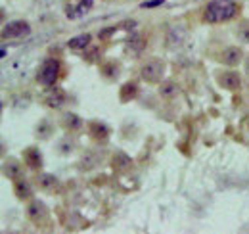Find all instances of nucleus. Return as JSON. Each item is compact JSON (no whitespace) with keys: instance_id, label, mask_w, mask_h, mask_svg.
Masks as SVG:
<instances>
[{"instance_id":"nucleus-5","label":"nucleus","mask_w":249,"mask_h":234,"mask_svg":"<svg viewBox=\"0 0 249 234\" xmlns=\"http://www.w3.org/2000/svg\"><path fill=\"white\" fill-rule=\"evenodd\" d=\"M31 33V25L27 21H21V20H16V21H10L2 27V39H21L25 35Z\"/></svg>"},{"instance_id":"nucleus-4","label":"nucleus","mask_w":249,"mask_h":234,"mask_svg":"<svg viewBox=\"0 0 249 234\" xmlns=\"http://www.w3.org/2000/svg\"><path fill=\"white\" fill-rule=\"evenodd\" d=\"M92 4L94 0H65L63 12L69 20H79L92 8Z\"/></svg>"},{"instance_id":"nucleus-24","label":"nucleus","mask_w":249,"mask_h":234,"mask_svg":"<svg viewBox=\"0 0 249 234\" xmlns=\"http://www.w3.org/2000/svg\"><path fill=\"white\" fill-rule=\"evenodd\" d=\"M132 27H136V21H130V20H128V21H123V23L119 25V29H126V31H130Z\"/></svg>"},{"instance_id":"nucleus-6","label":"nucleus","mask_w":249,"mask_h":234,"mask_svg":"<svg viewBox=\"0 0 249 234\" xmlns=\"http://www.w3.org/2000/svg\"><path fill=\"white\" fill-rule=\"evenodd\" d=\"M217 83H218V87H222V88H226V90H230V92H234V90L242 88V77H240V73H238V71H234V69L218 71Z\"/></svg>"},{"instance_id":"nucleus-16","label":"nucleus","mask_w":249,"mask_h":234,"mask_svg":"<svg viewBox=\"0 0 249 234\" xmlns=\"http://www.w3.org/2000/svg\"><path fill=\"white\" fill-rule=\"evenodd\" d=\"M58 184H60L58 176L50 175V173H42V175L38 176V186H40L42 190H46V192L56 190V188H58Z\"/></svg>"},{"instance_id":"nucleus-23","label":"nucleus","mask_w":249,"mask_h":234,"mask_svg":"<svg viewBox=\"0 0 249 234\" xmlns=\"http://www.w3.org/2000/svg\"><path fill=\"white\" fill-rule=\"evenodd\" d=\"M165 0H146V2H142V8H156L159 4H163Z\"/></svg>"},{"instance_id":"nucleus-14","label":"nucleus","mask_w":249,"mask_h":234,"mask_svg":"<svg viewBox=\"0 0 249 234\" xmlns=\"http://www.w3.org/2000/svg\"><path fill=\"white\" fill-rule=\"evenodd\" d=\"M90 42H92V35H90V33H83V35H77V37L69 39L67 44H69L71 50L81 52V50H87V48L90 46Z\"/></svg>"},{"instance_id":"nucleus-15","label":"nucleus","mask_w":249,"mask_h":234,"mask_svg":"<svg viewBox=\"0 0 249 234\" xmlns=\"http://www.w3.org/2000/svg\"><path fill=\"white\" fill-rule=\"evenodd\" d=\"M111 163H113V169L119 171V173H123V171L132 167V159H130L124 152H117V154L113 156V161H111Z\"/></svg>"},{"instance_id":"nucleus-8","label":"nucleus","mask_w":249,"mask_h":234,"mask_svg":"<svg viewBox=\"0 0 249 234\" xmlns=\"http://www.w3.org/2000/svg\"><path fill=\"white\" fill-rule=\"evenodd\" d=\"M27 215H29V219H31L33 223H42L48 217V209H46V205L42 204L40 200H33L29 207H27Z\"/></svg>"},{"instance_id":"nucleus-3","label":"nucleus","mask_w":249,"mask_h":234,"mask_svg":"<svg viewBox=\"0 0 249 234\" xmlns=\"http://www.w3.org/2000/svg\"><path fill=\"white\" fill-rule=\"evenodd\" d=\"M163 73H165V63L157 58L148 59V61L140 67V77H142L146 83H150V85L159 83V81L163 79Z\"/></svg>"},{"instance_id":"nucleus-25","label":"nucleus","mask_w":249,"mask_h":234,"mask_svg":"<svg viewBox=\"0 0 249 234\" xmlns=\"http://www.w3.org/2000/svg\"><path fill=\"white\" fill-rule=\"evenodd\" d=\"M246 71L249 73V56H248V59H246Z\"/></svg>"},{"instance_id":"nucleus-20","label":"nucleus","mask_w":249,"mask_h":234,"mask_svg":"<svg viewBox=\"0 0 249 234\" xmlns=\"http://www.w3.org/2000/svg\"><path fill=\"white\" fill-rule=\"evenodd\" d=\"M159 94H161L163 98H173V96L178 94V85H177L175 81H165V83H161V87H159Z\"/></svg>"},{"instance_id":"nucleus-9","label":"nucleus","mask_w":249,"mask_h":234,"mask_svg":"<svg viewBox=\"0 0 249 234\" xmlns=\"http://www.w3.org/2000/svg\"><path fill=\"white\" fill-rule=\"evenodd\" d=\"M242 58H244V52H242V48H238V46H228V48H224L222 54H220V61H222L224 65H230V67L238 65V63L242 61Z\"/></svg>"},{"instance_id":"nucleus-10","label":"nucleus","mask_w":249,"mask_h":234,"mask_svg":"<svg viewBox=\"0 0 249 234\" xmlns=\"http://www.w3.org/2000/svg\"><path fill=\"white\" fill-rule=\"evenodd\" d=\"M14 194L18 196V200L25 202V200H31L33 198V186L25 180V178H16L14 182Z\"/></svg>"},{"instance_id":"nucleus-12","label":"nucleus","mask_w":249,"mask_h":234,"mask_svg":"<svg viewBox=\"0 0 249 234\" xmlns=\"http://www.w3.org/2000/svg\"><path fill=\"white\" fill-rule=\"evenodd\" d=\"M89 131H90V136H92L94 140H98V142H106L109 138V129L102 121H92L89 125Z\"/></svg>"},{"instance_id":"nucleus-18","label":"nucleus","mask_w":249,"mask_h":234,"mask_svg":"<svg viewBox=\"0 0 249 234\" xmlns=\"http://www.w3.org/2000/svg\"><path fill=\"white\" fill-rule=\"evenodd\" d=\"M136 94H138V85H136L134 81L124 83L123 87H121V90H119V98H121V102H130Z\"/></svg>"},{"instance_id":"nucleus-22","label":"nucleus","mask_w":249,"mask_h":234,"mask_svg":"<svg viewBox=\"0 0 249 234\" xmlns=\"http://www.w3.org/2000/svg\"><path fill=\"white\" fill-rule=\"evenodd\" d=\"M102 73L107 77V79H117L119 77V65L117 63H106L102 67Z\"/></svg>"},{"instance_id":"nucleus-1","label":"nucleus","mask_w":249,"mask_h":234,"mask_svg":"<svg viewBox=\"0 0 249 234\" xmlns=\"http://www.w3.org/2000/svg\"><path fill=\"white\" fill-rule=\"evenodd\" d=\"M240 4L236 0H211L205 6L203 21L205 23H224L238 16Z\"/></svg>"},{"instance_id":"nucleus-11","label":"nucleus","mask_w":249,"mask_h":234,"mask_svg":"<svg viewBox=\"0 0 249 234\" xmlns=\"http://www.w3.org/2000/svg\"><path fill=\"white\" fill-rule=\"evenodd\" d=\"M23 161L29 169H40L42 167V156L36 148H25L23 150Z\"/></svg>"},{"instance_id":"nucleus-2","label":"nucleus","mask_w":249,"mask_h":234,"mask_svg":"<svg viewBox=\"0 0 249 234\" xmlns=\"http://www.w3.org/2000/svg\"><path fill=\"white\" fill-rule=\"evenodd\" d=\"M58 77H60V61L54 58L44 59L40 69H38V75H36L38 83L44 85V87H54Z\"/></svg>"},{"instance_id":"nucleus-21","label":"nucleus","mask_w":249,"mask_h":234,"mask_svg":"<svg viewBox=\"0 0 249 234\" xmlns=\"http://www.w3.org/2000/svg\"><path fill=\"white\" fill-rule=\"evenodd\" d=\"M236 35H238V39L242 42H248L249 44V20H242L240 21V25L236 29Z\"/></svg>"},{"instance_id":"nucleus-19","label":"nucleus","mask_w":249,"mask_h":234,"mask_svg":"<svg viewBox=\"0 0 249 234\" xmlns=\"http://www.w3.org/2000/svg\"><path fill=\"white\" fill-rule=\"evenodd\" d=\"M62 121H63V127L67 131H71V133H75V131H79L83 127V119L77 116V114H65Z\"/></svg>"},{"instance_id":"nucleus-17","label":"nucleus","mask_w":249,"mask_h":234,"mask_svg":"<svg viewBox=\"0 0 249 234\" xmlns=\"http://www.w3.org/2000/svg\"><path fill=\"white\" fill-rule=\"evenodd\" d=\"M124 48H126V52H132V54L142 52V50H144V39H142V35H138V33H136V35L128 37V40H126Z\"/></svg>"},{"instance_id":"nucleus-13","label":"nucleus","mask_w":249,"mask_h":234,"mask_svg":"<svg viewBox=\"0 0 249 234\" xmlns=\"http://www.w3.org/2000/svg\"><path fill=\"white\" fill-rule=\"evenodd\" d=\"M2 173H4L6 178H10V180L19 178V176H21V165H19V161H18V159H14V157L6 159V161H4V165H2Z\"/></svg>"},{"instance_id":"nucleus-7","label":"nucleus","mask_w":249,"mask_h":234,"mask_svg":"<svg viewBox=\"0 0 249 234\" xmlns=\"http://www.w3.org/2000/svg\"><path fill=\"white\" fill-rule=\"evenodd\" d=\"M67 102V94H65V90L62 88H52L46 96H44V104L50 108V110H60L63 104Z\"/></svg>"}]
</instances>
